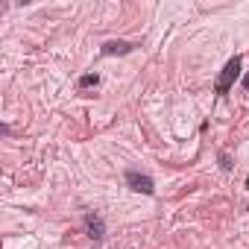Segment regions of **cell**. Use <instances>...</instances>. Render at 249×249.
Returning <instances> with one entry per match:
<instances>
[{
  "label": "cell",
  "mask_w": 249,
  "mask_h": 249,
  "mask_svg": "<svg viewBox=\"0 0 249 249\" xmlns=\"http://www.w3.org/2000/svg\"><path fill=\"white\" fill-rule=\"evenodd\" d=\"M240 68H243L240 56H234V59L226 62V68H223V73H220V79H217V94H226V91L234 85V79L240 76Z\"/></svg>",
  "instance_id": "cell-1"
},
{
  "label": "cell",
  "mask_w": 249,
  "mask_h": 249,
  "mask_svg": "<svg viewBox=\"0 0 249 249\" xmlns=\"http://www.w3.org/2000/svg\"><path fill=\"white\" fill-rule=\"evenodd\" d=\"M126 185H129L132 191H138V194H147V196H153V194H156L153 179H150V176H144V173H138V170H129V173H126Z\"/></svg>",
  "instance_id": "cell-2"
},
{
  "label": "cell",
  "mask_w": 249,
  "mask_h": 249,
  "mask_svg": "<svg viewBox=\"0 0 249 249\" xmlns=\"http://www.w3.org/2000/svg\"><path fill=\"white\" fill-rule=\"evenodd\" d=\"M82 223H85V234H88L91 240H103V234H106V223H103V217H100V214L85 211Z\"/></svg>",
  "instance_id": "cell-3"
},
{
  "label": "cell",
  "mask_w": 249,
  "mask_h": 249,
  "mask_svg": "<svg viewBox=\"0 0 249 249\" xmlns=\"http://www.w3.org/2000/svg\"><path fill=\"white\" fill-rule=\"evenodd\" d=\"M126 53H132L129 41H108V44H103V56H126Z\"/></svg>",
  "instance_id": "cell-4"
},
{
  "label": "cell",
  "mask_w": 249,
  "mask_h": 249,
  "mask_svg": "<svg viewBox=\"0 0 249 249\" xmlns=\"http://www.w3.org/2000/svg\"><path fill=\"white\" fill-rule=\"evenodd\" d=\"M97 82H100V76H97V73H82L76 85H79V88H94Z\"/></svg>",
  "instance_id": "cell-5"
},
{
  "label": "cell",
  "mask_w": 249,
  "mask_h": 249,
  "mask_svg": "<svg viewBox=\"0 0 249 249\" xmlns=\"http://www.w3.org/2000/svg\"><path fill=\"white\" fill-rule=\"evenodd\" d=\"M243 88H246V91H249V73H246V76H243Z\"/></svg>",
  "instance_id": "cell-6"
},
{
  "label": "cell",
  "mask_w": 249,
  "mask_h": 249,
  "mask_svg": "<svg viewBox=\"0 0 249 249\" xmlns=\"http://www.w3.org/2000/svg\"><path fill=\"white\" fill-rule=\"evenodd\" d=\"M246 185H249V176H246Z\"/></svg>",
  "instance_id": "cell-7"
}]
</instances>
